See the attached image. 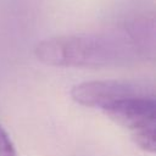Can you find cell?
<instances>
[{"label": "cell", "instance_id": "6da1fadb", "mask_svg": "<svg viewBox=\"0 0 156 156\" xmlns=\"http://www.w3.org/2000/svg\"><path fill=\"white\" fill-rule=\"evenodd\" d=\"M34 54L50 66L100 68L152 58L155 46L129 20L117 30L46 38L37 44Z\"/></svg>", "mask_w": 156, "mask_h": 156}, {"label": "cell", "instance_id": "3957f363", "mask_svg": "<svg viewBox=\"0 0 156 156\" xmlns=\"http://www.w3.org/2000/svg\"><path fill=\"white\" fill-rule=\"evenodd\" d=\"M0 156H16V149L9 134L0 126Z\"/></svg>", "mask_w": 156, "mask_h": 156}, {"label": "cell", "instance_id": "7a4b0ae2", "mask_svg": "<svg viewBox=\"0 0 156 156\" xmlns=\"http://www.w3.org/2000/svg\"><path fill=\"white\" fill-rule=\"evenodd\" d=\"M72 99L106 113L129 130L145 151L156 147V95L152 85L134 80H90L72 88Z\"/></svg>", "mask_w": 156, "mask_h": 156}]
</instances>
